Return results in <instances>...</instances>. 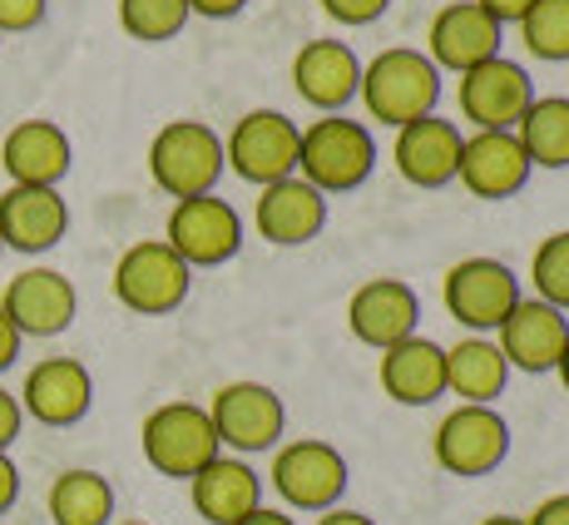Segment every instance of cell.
<instances>
[{
    "mask_svg": "<svg viewBox=\"0 0 569 525\" xmlns=\"http://www.w3.org/2000/svg\"><path fill=\"white\" fill-rule=\"evenodd\" d=\"M377 174V135L352 115H317L302 125L298 179L317 194H357Z\"/></svg>",
    "mask_w": 569,
    "mask_h": 525,
    "instance_id": "obj_1",
    "label": "cell"
},
{
    "mask_svg": "<svg viewBox=\"0 0 569 525\" xmlns=\"http://www.w3.org/2000/svg\"><path fill=\"white\" fill-rule=\"evenodd\" d=\"M357 100L371 119H381L387 129H401L411 119L436 115L441 100V70L426 60V50L416 46H387L362 65V90Z\"/></svg>",
    "mask_w": 569,
    "mask_h": 525,
    "instance_id": "obj_2",
    "label": "cell"
},
{
    "mask_svg": "<svg viewBox=\"0 0 569 525\" xmlns=\"http://www.w3.org/2000/svg\"><path fill=\"white\" fill-rule=\"evenodd\" d=\"M149 179L159 194L179 199H199V194H218L223 179V135L203 119H169L154 139H149Z\"/></svg>",
    "mask_w": 569,
    "mask_h": 525,
    "instance_id": "obj_3",
    "label": "cell"
},
{
    "mask_svg": "<svg viewBox=\"0 0 569 525\" xmlns=\"http://www.w3.org/2000/svg\"><path fill=\"white\" fill-rule=\"evenodd\" d=\"M347 481H352L347 456L322 436H292L268 462V486L278 491L282 511L292 516H322V511L342 506Z\"/></svg>",
    "mask_w": 569,
    "mask_h": 525,
    "instance_id": "obj_4",
    "label": "cell"
},
{
    "mask_svg": "<svg viewBox=\"0 0 569 525\" xmlns=\"http://www.w3.org/2000/svg\"><path fill=\"white\" fill-rule=\"evenodd\" d=\"M208 422L218 432V446L228 456H243V462L262 452H278L282 436H288V407H282V397L268 382H253V377L223 382L208 397Z\"/></svg>",
    "mask_w": 569,
    "mask_h": 525,
    "instance_id": "obj_5",
    "label": "cell"
},
{
    "mask_svg": "<svg viewBox=\"0 0 569 525\" xmlns=\"http://www.w3.org/2000/svg\"><path fill=\"white\" fill-rule=\"evenodd\" d=\"M109 288H114L119 308L139 317H163L183 308V298L193 288V268L163 238H139V244H129L119 254L114 273H109Z\"/></svg>",
    "mask_w": 569,
    "mask_h": 525,
    "instance_id": "obj_6",
    "label": "cell"
},
{
    "mask_svg": "<svg viewBox=\"0 0 569 525\" xmlns=\"http://www.w3.org/2000/svg\"><path fill=\"white\" fill-rule=\"evenodd\" d=\"M431 456L446 476L476 481L506 466L510 456V422L500 407H476V402H456L431 432Z\"/></svg>",
    "mask_w": 569,
    "mask_h": 525,
    "instance_id": "obj_7",
    "label": "cell"
},
{
    "mask_svg": "<svg viewBox=\"0 0 569 525\" xmlns=\"http://www.w3.org/2000/svg\"><path fill=\"white\" fill-rule=\"evenodd\" d=\"M139 452L159 476L193 481L223 446H218V432L208 422V407H199V402H163L139 426Z\"/></svg>",
    "mask_w": 569,
    "mask_h": 525,
    "instance_id": "obj_8",
    "label": "cell"
},
{
    "mask_svg": "<svg viewBox=\"0 0 569 525\" xmlns=\"http://www.w3.org/2000/svg\"><path fill=\"white\" fill-rule=\"evenodd\" d=\"M298 145H302L298 119H288L282 109H248L223 135V169H233L253 189H268V184L298 174Z\"/></svg>",
    "mask_w": 569,
    "mask_h": 525,
    "instance_id": "obj_9",
    "label": "cell"
},
{
    "mask_svg": "<svg viewBox=\"0 0 569 525\" xmlns=\"http://www.w3.org/2000/svg\"><path fill=\"white\" fill-rule=\"evenodd\" d=\"M525 298L520 293V278L510 262L500 258H461L446 268L441 278V303H446V317H456V323L466 327V333L476 337H490L500 323H506V313L516 308Z\"/></svg>",
    "mask_w": 569,
    "mask_h": 525,
    "instance_id": "obj_10",
    "label": "cell"
},
{
    "mask_svg": "<svg viewBox=\"0 0 569 525\" xmlns=\"http://www.w3.org/2000/svg\"><path fill=\"white\" fill-rule=\"evenodd\" d=\"M163 244L173 248L189 268H223L243 248V214L218 194H199V199H179L163 224Z\"/></svg>",
    "mask_w": 569,
    "mask_h": 525,
    "instance_id": "obj_11",
    "label": "cell"
},
{
    "mask_svg": "<svg viewBox=\"0 0 569 525\" xmlns=\"http://www.w3.org/2000/svg\"><path fill=\"white\" fill-rule=\"evenodd\" d=\"M456 105H461V119L470 129H516L520 115L535 100L530 70L510 55H496V60L476 65V70L456 75Z\"/></svg>",
    "mask_w": 569,
    "mask_h": 525,
    "instance_id": "obj_12",
    "label": "cell"
},
{
    "mask_svg": "<svg viewBox=\"0 0 569 525\" xmlns=\"http://www.w3.org/2000/svg\"><path fill=\"white\" fill-rule=\"evenodd\" d=\"M530 159H525L516 129H470L461 139V164L456 179L470 199L480 204H506L530 184Z\"/></svg>",
    "mask_w": 569,
    "mask_h": 525,
    "instance_id": "obj_13",
    "label": "cell"
},
{
    "mask_svg": "<svg viewBox=\"0 0 569 525\" xmlns=\"http://www.w3.org/2000/svg\"><path fill=\"white\" fill-rule=\"evenodd\" d=\"M506 30L476 6V0H446L426 26V60L441 75H466L476 65L496 60Z\"/></svg>",
    "mask_w": 569,
    "mask_h": 525,
    "instance_id": "obj_14",
    "label": "cell"
},
{
    "mask_svg": "<svg viewBox=\"0 0 569 525\" xmlns=\"http://www.w3.org/2000/svg\"><path fill=\"white\" fill-rule=\"evenodd\" d=\"M490 337H496V347H500V357H506L510 372L545 377V372H555V363H560V353L569 343V313L550 308V303H540L530 293V298H520L516 308L506 313V323H500Z\"/></svg>",
    "mask_w": 569,
    "mask_h": 525,
    "instance_id": "obj_15",
    "label": "cell"
},
{
    "mask_svg": "<svg viewBox=\"0 0 569 525\" xmlns=\"http://www.w3.org/2000/svg\"><path fill=\"white\" fill-rule=\"evenodd\" d=\"M292 90L317 115H347L362 90V60L347 40H302V50L292 55Z\"/></svg>",
    "mask_w": 569,
    "mask_h": 525,
    "instance_id": "obj_16",
    "label": "cell"
},
{
    "mask_svg": "<svg viewBox=\"0 0 569 525\" xmlns=\"http://www.w3.org/2000/svg\"><path fill=\"white\" fill-rule=\"evenodd\" d=\"M347 333L371 353H387L401 337L421 333V298L401 278H367L347 298Z\"/></svg>",
    "mask_w": 569,
    "mask_h": 525,
    "instance_id": "obj_17",
    "label": "cell"
},
{
    "mask_svg": "<svg viewBox=\"0 0 569 525\" xmlns=\"http://www.w3.org/2000/svg\"><path fill=\"white\" fill-rule=\"evenodd\" d=\"M20 412L40 426H74L94 407V377L80 357H40L20 382Z\"/></svg>",
    "mask_w": 569,
    "mask_h": 525,
    "instance_id": "obj_18",
    "label": "cell"
},
{
    "mask_svg": "<svg viewBox=\"0 0 569 525\" xmlns=\"http://www.w3.org/2000/svg\"><path fill=\"white\" fill-rule=\"evenodd\" d=\"M0 308L20 337H60L80 313V293L60 268H20L0 293Z\"/></svg>",
    "mask_w": 569,
    "mask_h": 525,
    "instance_id": "obj_19",
    "label": "cell"
},
{
    "mask_svg": "<svg viewBox=\"0 0 569 525\" xmlns=\"http://www.w3.org/2000/svg\"><path fill=\"white\" fill-rule=\"evenodd\" d=\"M461 125L441 115L411 119L391 139V164L411 189H446L456 184V164H461Z\"/></svg>",
    "mask_w": 569,
    "mask_h": 525,
    "instance_id": "obj_20",
    "label": "cell"
},
{
    "mask_svg": "<svg viewBox=\"0 0 569 525\" xmlns=\"http://www.w3.org/2000/svg\"><path fill=\"white\" fill-rule=\"evenodd\" d=\"M74 164V145L54 119H20L0 139V169L20 189H60Z\"/></svg>",
    "mask_w": 569,
    "mask_h": 525,
    "instance_id": "obj_21",
    "label": "cell"
},
{
    "mask_svg": "<svg viewBox=\"0 0 569 525\" xmlns=\"http://www.w3.org/2000/svg\"><path fill=\"white\" fill-rule=\"evenodd\" d=\"M253 228L262 244H272V248H308L327 228V194H317L308 179L288 174V179L258 189Z\"/></svg>",
    "mask_w": 569,
    "mask_h": 525,
    "instance_id": "obj_22",
    "label": "cell"
},
{
    "mask_svg": "<svg viewBox=\"0 0 569 525\" xmlns=\"http://www.w3.org/2000/svg\"><path fill=\"white\" fill-rule=\"evenodd\" d=\"M377 382L397 407H431L446 397V347L411 333L377 357Z\"/></svg>",
    "mask_w": 569,
    "mask_h": 525,
    "instance_id": "obj_23",
    "label": "cell"
},
{
    "mask_svg": "<svg viewBox=\"0 0 569 525\" xmlns=\"http://www.w3.org/2000/svg\"><path fill=\"white\" fill-rule=\"evenodd\" d=\"M70 234V204L60 189H20L10 184L0 194V238L16 254H50L60 238Z\"/></svg>",
    "mask_w": 569,
    "mask_h": 525,
    "instance_id": "obj_24",
    "label": "cell"
},
{
    "mask_svg": "<svg viewBox=\"0 0 569 525\" xmlns=\"http://www.w3.org/2000/svg\"><path fill=\"white\" fill-rule=\"evenodd\" d=\"M189 501L208 525H238L262 506V476L243 462V456L218 452L213 462L189 481Z\"/></svg>",
    "mask_w": 569,
    "mask_h": 525,
    "instance_id": "obj_25",
    "label": "cell"
},
{
    "mask_svg": "<svg viewBox=\"0 0 569 525\" xmlns=\"http://www.w3.org/2000/svg\"><path fill=\"white\" fill-rule=\"evenodd\" d=\"M510 367L500 357L496 337H461L456 347H446V397L476 402V407H496L506 397Z\"/></svg>",
    "mask_w": 569,
    "mask_h": 525,
    "instance_id": "obj_26",
    "label": "cell"
},
{
    "mask_svg": "<svg viewBox=\"0 0 569 525\" xmlns=\"http://www.w3.org/2000/svg\"><path fill=\"white\" fill-rule=\"evenodd\" d=\"M516 139L530 169H569V95H535Z\"/></svg>",
    "mask_w": 569,
    "mask_h": 525,
    "instance_id": "obj_27",
    "label": "cell"
},
{
    "mask_svg": "<svg viewBox=\"0 0 569 525\" xmlns=\"http://www.w3.org/2000/svg\"><path fill=\"white\" fill-rule=\"evenodd\" d=\"M50 521L54 525H114V486L100 472H60L50 481Z\"/></svg>",
    "mask_w": 569,
    "mask_h": 525,
    "instance_id": "obj_28",
    "label": "cell"
},
{
    "mask_svg": "<svg viewBox=\"0 0 569 525\" xmlns=\"http://www.w3.org/2000/svg\"><path fill=\"white\" fill-rule=\"evenodd\" d=\"M516 30L530 60L569 65V0H535Z\"/></svg>",
    "mask_w": 569,
    "mask_h": 525,
    "instance_id": "obj_29",
    "label": "cell"
},
{
    "mask_svg": "<svg viewBox=\"0 0 569 525\" xmlns=\"http://www.w3.org/2000/svg\"><path fill=\"white\" fill-rule=\"evenodd\" d=\"M189 20V0H119V30L139 46H163L183 36Z\"/></svg>",
    "mask_w": 569,
    "mask_h": 525,
    "instance_id": "obj_30",
    "label": "cell"
},
{
    "mask_svg": "<svg viewBox=\"0 0 569 525\" xmlns=\"http://www.w3.org/2000/svg\"><path fill=\"white\" fill-rule=\"evenodd\" d=\"M530 283H535V298L540 303L569 313V228L540 238V248L530 254Z\"/></svg>",
    "mask_w": 569,
    "mask_h": 525,
    "instance_id": "obj_31",
    "label": "cell"
},
{
    "mask_svg": "<svg viewBox=\"0 0 569 525\" xmlns=\"http://www.w3.org/2000/svg\"><path fill=\"white\" fill-rule=\"evenodd\" d=\"M327 20H337L342 30H362V26H377L387 16L391 0H317Z\"/></svg>",
    "mask_w": 569,
    "mask_h": 525,
    "instance_id": "obj_32",
    "label": "cell"
},
{
    "mask_svg": "<svg viewBox=\"0 0 569 525\" xmlns=\"http://www.w3.org/2000/svg\"><path fill=\"white\" fill-rule=\"evenodd\" d=\"M50 0H0V36H26V30L46 26Z\"/></svg>",
    "mask_w": 569,
    "mask_h": 525,
    "instance_id": "obj_33",
    "label": "cell"
},
{
    "mask_svg": "<svg viewBox=\"0 0 569 525\" xmlns=\"http://www.w3.org/2000/svg\"><path fill=\"white\" fill-rule=\"evenodd\" d=\"M20 426H26V412H20V397L16 392L0 387V452H10L20 436Z\"/></svg>",
    "mask_w": 569,
    "mask_h": 525,
    "instance_id": "obj_34",
    "label": "cell"
},
{
    "mask_svg": "<svg viewBox=\"0 0 569 525\" xmlns=\"http://www.w3.org/2000/svg\"><path fill=\"white\" fill-rule=\"evenodd\" d=\"M525 525H569V491H560V496H545L540 506L525 516Z\"/></svg>",
    "mask_w": 569,
    "mask_h": 525,
    "instance_id": "obj_35",
    "label": "cell"
},
{
    "mask_svg": "<svg viewBox=\"0 0 569 525\" xmlns=\"http://www.w3.org/2000/svg\"><path fill=\"white\" fill-rule=\"evenodd\" d=\"M476 6L486 10V16L496 20L500 30H506V26H520V16H525V10L535 6V0H476Z\"/></svg>",
    "mask_w": 569,
    "mask_h": 525,
    "instance_id": "obj_36",
    "label": "cell"
},
{
    "mask_svg": "<svg viewBox=\"0 0 569 525\" xmlns=\"http://www.w3.org/2000/svg\"><path fill=\"white\" fill-rule=\"evenodd\" d=\"M243 10L248 0H189V16H203V20H233Z\"/></svg>",
    "mask_w": 569,
    "mask_h": 525,
    "instance_id": "obj_37",
    "label": "cell"
},
{
    "mask_svg": "<svg viewBox=\"0 0 569 525\" xmlns=\"http://www.w3.org/2000/svg\"><path fill=\"white\" fill-rule=\"evenodd\" d=\"M16 496H20V472L10 462V452H0V516L16 506Z\"/></svg>",
    "mask_w": 569,
    "mask_h": 525,
    "instance_id": "obj_38",
    "label": "cell"
},
{
    "mask_svg": "<svg viewBox=\"0 0 569 525\" xmlns=\"http://www.w3.org/2000/svg\"><path fill=\"white\" fill-rule=\"evenodd\" d=\"M20 343H26V337L16 333V323H10L6 308H0V372H6V367L20 357Z\"/></svg>",
    "mask_w": 569,
    "mask_h": 525,
    "instance_id": "obj_39",
    "label": "cell"
},
{
    "mask_svg": "<svg viewBox=\"0 0 569 525\" xmlns=\"http://www.w3.org/2000/svg\"><path fill=\"white\" fill-rule=\"evenodd\" d=\"M312 525H377L367 516V511H347V506H332L322 511V516H312Z\"/></svg>",
    "mask_w": 569,
    "mask_h": 525,
    "instance_id": "obj_40",
    "label": "cell"
},
{
    "mask_svg": "<svg viewBox=\"0 0 569 525\" xmlns=\"http://www.w3.org/2000/svg\"><path fill=\"white\" fill-rule=\"evenodd\" d=\"M238 525H302V521L292 516V511H282V506H258L253 516H243Z\"/></svg>",
    "mask_w": 569,
    "mask_h": 525,
    "instance_id": "obj_41",
    "label": "cell"
},
{
    "mask_svg": "<svg viewBox=\"0 0 569 525\" xmlns=\"http://www.w3.org/2000/svg\"><path fill=\"white\" fill-rule=\"evenodd\" d=\"M555 377H560V387L569 392V343H565V353H560V363H555Z\"/></svg>",
    "mask_w": 569,
    "mask_h": 525,
    "instance_id": "obj_42",
    "label": "cell"
},
{
    "mask_svg": "<svg viewBox=\"0 0 569 525\" xmlns=\"http://www.w3.org/2000/svg\"><path fill=\"white\" fill-rule=\"evenodd\" d=\"M480 525H525V516H486Z\"/></svg>",
    "mask_w": 569,
    "mask_h": 525,
    "instance_id": "obj_43",
    "label": "cell"
},
{
    "mask_svg": "<svg viewBox=\"0 0 569 525\" xmlns=\"http://www.w3.org/2000/svg\"><path fill=\"white\" fill-rule=\"evenodd\" d=\"M114 525H149V521H114Z\"/></svg>",
    "mask_w": 569,
    "mask_h": 525,
    "instance_id": "obj_44",
    "label": "cell"
},
{
    "mask_svg": "<svg viewBox=\"0 0 569 525\" xmlns=\"http://www.w3.org/2000/svg\"><path fill=\"white\" fill-rule=\"evenodd\" d=\"M0 254H6V238H0Z\"/></svg>",
    "mask_w": 569,
    "mask_h": 525,
    "instance_id": "obj_45",
    "label": "cell"
}]
</instances>
